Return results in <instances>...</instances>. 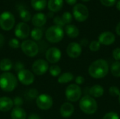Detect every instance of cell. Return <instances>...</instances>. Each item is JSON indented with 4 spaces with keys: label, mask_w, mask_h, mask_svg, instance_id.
I'll return each instance as SVG.
<instances>
[{
    "label": "cell",
    "mask_w": 120,
    "mask_h": 119,
    "mask_svg": "<svg viewBox=\"0 0 120 119\" xmlns=\"http://www.w3.org/2000/svg\"><path fill=\"white\" fill-rule=\"evenodd\" d=\"M109 65L103 59H98L93 62L89 67V75L94 79H102L109 72Z\"/></svg>",
    "instance_id": "6da1fadb"
},
{
    "label": "cell",
    "mask_w": 120,
    "mask_h": 119,
    "mask_svg": "<svg viewBox=\"0 0 120 119\" xmlns=\"http://www.w3.org/2000/svg\"><path fill=\"white\" fill-rule=\"evenodd\" d=\"M18 81L15 75L10 72H4L0 75V88L4 92H12L15 89Z\"/></svg>",
    "instance_id": "7a4b0ae2"
},
{
    "label": "cell",
    "mask_w": 120,
    "mask_h": 119,
    "mask_svg": "<svg viewBox=\"0 0 120 119\" xmlns=\"http://www.w3.org/2000/svg\"><path fill=\"white\" fill-rule=\"evenodd\" d=\"M79 108L84 114L91 115L96 112L98 104L94 97L90 95H85L79 101Z\"/></svg>",
    "instance_id": "3957f363"
},
{
    "label": "cell",
    "mask_w": 120,
    "mask_h": 119,
    "mask_svg": "<svg viewBox=\"0 0 120 119\" xmlns=\"http://www.w3.org/2000/svg\"><path fill=\"white\" fill-rule=\"evenodd\" d=\"M46 39L53 43L60 42L64 36V31L63 27H60L57 25H53L49 27L46 32Z\"/></svg>",
    "instance_id": "277c9868"
},
{
    "label": "cell",
    "mask_w": 120,
    "mask_h": 119,
    "mask_svg": "<svg viewBox=\"0 0 120 119\" xmlns=\"http://www.w3.org/2000/svg\"><path fill=\"white\" fill-rule=\"evenodd\" d=\"M15 17L9 11H4L0 15V27L4 31L11 30L15 25Z\"/></svg>",
    "instance_id": "5b68a950"
},
{
    "label": "cell",
    "mask_w": 120,
    "mask_h": 119,
    "mask_svg": "<svg viewBox=\"0 0 120 119\" xmlns=\"http://www.w3.org/2000/svg\"><path fill=\"white\" fill-rule=\"evenodd\" d=\"M20 48L22 52L30 58L36 56L39 53V46L32 40H25L20 44Z\"/></svg>",
    "instance_id": "8992f818"
},
{
    "label": "cell",
    "mask_w": 120,
    "mask_h": 119,
    "mask_svg": "<svg viewBox=\"0 0 120 119\" xmlns=\"http://www.w3.org/2000/svg\"><path fill=\"white\" fill-rule=\"evenodd\" d=\"M65 96L68 101L75 102L81 98L82 89L77 84H70L66 88Z\"/></svg>",
    "instance_id": "52a82bcc"
},
{
    "label": "cell",
    "mask_w": 120,
    "mask_h": 119,
    "mask_svg": "<svg viewBox=\"0 0 120 119\" xmlns=\"http://www.w3.org/2000/svg\"><path fill=\"white\" fill-rule=\"evenodd\" d=\"M72 13L74 18L78 22H84L89 17V9L82 4H75L73 7Z\"/></svg>",
    "instance_id": "ba28073f"
},
{
    "label": "cell",
    "mask_w": 120,
    "mask_h": 119,
    "mask_svg": "<svg viewBox=\"0 0 120 119\" xmlns=\"http://www.w3.org/2000/svg\"><path fill=\"white\" fill-rule=\"evenodd\" d=\"M53 99L47 94H41L36 99V104L37 107L42 110H47L53 106Z\"/></svg>",
    "instance_id": "9c48e42d"
},
{
    "label": "cell",
    "mask_w": 120,
    "mask_h": 119,
    "mask_svg": "<svg viewBox=\"0 0 120 119\" xmlns=\"http://www.w3.org/2000/svg\"><path fill=\"white\" fill-rule=\"evenodd\" d=\"M49 68V63L46 60L42 59L37 60L32 65V70L33 73L39 76L44 74L47 72Z\"/></svg>",
    "instance_id": "30bf717a"
},
{
    "label": "cell",
    "mask_w": 120,
    "mask_h": 119,
    "mask_svg": "<svg viewBox=\"0 0 120 119\" xmlns=\"http://www.w3.org/2000/svg\"><path fill=\"white\" fill-rule=\"evenodd\" d=\"M30 29L29 25L25 22H19L15 27V35L20 39H25L30 35Z\"/></svg>",
    "instance_id": "8fae6325"
},
{
    "label": "cell",
    "mask_w": 120,
    "mask_h": 119,
    "mask_svg": "<svg viewBox=\"0 0 120 119\" xmlns=\"http://www.w3.org/2000/svg\"><path fill=\"white\" fill-rule=\"evenodd\" d=\"M61 51L56 47H51L46 52V58L51 64H55L60 61L61 58Z\"/></svg>",
    "instance_id": "7c38bea8"
},
{
    "label": "cell",
    "mask_w": 120,
    "mask_h": 119,
    "mask_svg": "<svg viewBox=\"0 0 120 119\" xmlns=\"http://www.w3.org/2000/svg\"><path fill=\"white\" fill-rule=\"evenodd\" d=\"M18 79L21 83L25 86L32 84L34 81V76L32 72L27 69H23L18 72Z\"/></svg>",
    "instance_id": "4fadbf2b"
},
{
    "label": "cell",
    "mask_w": 120,
    "mask_h": 119,
    "mask_svg": "<svg viewBox=\"0 0 120 119\" xmlns=\"http://www.w3.org/2000/svg\"><path fill=\"white\" fill-rule=\"evenodd\" d=\"M82 48L79 43L77 42L70 43L66 49V53L71 58H77L82 54Z\"/></svg>",
    "instance_id": "5bb4252c"
},
{
    "label": "cell",
    "mask_w": 120,
    "mask_h": 119,
    "mask_svg": "<svg viewBox=\"0 0 120 119\" xmlns=\"http://www.w3.org/2000/svg\"><path fill=\"white\" fill-rule=\"evenodd\" d=\"M98 41L101 45L109 46L115 41V35L111 32H104L98 36Z\"/></svg>",
    "instance_id": "9a60e30c"
},
{
    "label": "cell",
    "mask_w": 120,
    "mask_h": 119,
    "mask_svg": "<svg viewBox=\"0 0 120 119\" xmlns=\"http://www.w3.org/2000/svg\"><path fill=\"white\" fill-rule=\"evenodd\" d=\"M75 111L74 106L70 102H65L63 103L60 109V115L63 118H68L70 117Z\"/></svg>",
    "instance_id": "2e32d148"
},
{
    "label": "cell",
    "mask_w": 120,
    "mask_h": 119,
    "mask_svg": "<svg viewBox=\"0 0 120 119\" xmlns=\"http://www.w3.org/2000/svg\"><path fill=\"white\" fill-rule=\"evenodd\" d=\"M46 15L43 13H37L32 18V23L36 27H41L46 22Z\"/></svg>",
    "instance_id": "e0dca14e"
},
{
    "label": "cell",
    "mask_w": 120,
    "mask_h": 119,
    "mask_svg": "<svg viewBox=\"0 0 120 119\" xmlns=\"http://www.w3.org/2000/svg\"><path fill=\"white\" fill-rule=\"evenodd\" d=\"M13 107V101L10 97H0V112H7L10 111Z\"/></svg>",
    "instance_id": "ac0fdd59"
},
{
    "label": "cell",
    "mask_w": 120,
    "mask_h": 119,
    "mask_svg": "<svg viewBox=\"0 0 120 119\" xmlns=\"http://www.w3.org/2000/svg\"><path fill=\"white\" fill-rule=\"evenodd\" d=\"M63 6V0H49L47 6L51 12L56 13L60 11Z\"/></svg>",
    "instance_id": "d6986e66"
},
{
    "label": "cell",
    "mask_w": 120,
    "mask_h": 119,
    "mask_svg": "<svg viewBox=\"0 0 120 119\" xmlns=\"http://www.w3.org/2000/svg\"><path fill=\"white\" fill-rule=\"evenodd\" d=\"M89 95L94 98L101 97L104 94V88L102 86L96 84L93 86L89 89Z\"/></svg>",
    "instance_id": "ffe728a7"
},
{
    "label": "cell",
    "mask_w": 120,
    "mask_h": 119,
    "mask_svg": "<svg viewBox=\"0 0 120 119\" xmlns=\"http://www.w3.org/2000/svg\"><path fill=\"white\" fill-rule=\"evenodd\" d=\"M11 116L12 119H26L27 114L22 108L20 107H15L12 109Z\"/></svg>",
    "instance_id": "44dd1931"
},
{
    "label": "cell",
    "mask_w": 120,
    "mask_h": 119,
    "mask_svg": "<svg viewBox=\"0 0 120 119\" xmlns=\"http://www.w3.org/2000/svg\"><path fill=\"white\" fill-rule=\"evenodd\" d=\"M65 32L66 34L70 38H76L79 36V31L77 27L74 25H67L65 27Z\"/></svg>",
    "instance_id": "7402d4cb"
},
{
    "label": "cell",
    "mask_w": 120,
    "mask_h": 119,
    "mask_svg": "<svg viewBox=\"0 0 120 119\" xmlns=\"http://www.w3.org/2000/svg\"><path fill=\"white\" fill-rule=\"evenodd\" d=\"M47 5L46 0H31V6L35 11H42Z\"/></svg>",
    "instance_id": "603a6c76"
},
{
    "label": "cell",
    "mask_w": 120,
    "mask_h": 119,
    "mask_svg": "<svg viewBox=\"0 0 120 119\" xmlns=\"http://www.w3.org/2000/svg\"><path fill=\"white\" fill-rule=\"evenodd\" d=\"M74 79V75L71 72H65L60 75L58 79V82L60 83H67Z\"/></svg>",
    "instance_id": "cb8c5ba5"
},
{
    "label": "cell",
    "mask_w": 120,
    "mask_h": 119,
    "mask_svg": "<svg viewBox=\"0 0 120 119\" xmlns=\"http://www.w3.org/2000/svg\"><path fill=\"white\" fill-rule=\"evenodd\" d=\"M13 67L12 61L8 58L2 59L0 61V69L3 72H8L10 71Z\"/></svg>",
    "instance_id": "d4e9b609"
},
{
    "label": "cell",
    "mask_w": 120,
    "mask_h": 119,
    "mask_svg": "<svg viewBox=\"0 0 120 119\" xmlns=\"http://www.w3.org/2000/svg\"><path fill=\"white\" fill-rule=\"evenodd\" d=\"M31 37L34 41H39L43 37V31L39 27H35L31 31Z\"/></svg>",
    "instance_id": "484cf974"
},
{
    "label": "cell",
    "mask_w": 120,
    "mask_h": 119,
    "mask_svg": "<svg viewBox=\"0 0 120 119\" xmlns=\"http://www.w3.org/2000/svg\"><path fill=\"white\" fill-rule=\"evenodd\" d=\"M110 72L115 77H120V62L115 61L110 67Z\"/></svg>",
    "instance_id": "4316f807"
},
{
    "label": "cell",
    "mask_w": 120,
    "mask_h": 119,
    "mask_svg": "<svg viewBox=\"0 0 120 119\" xmlns=\"http://www.w3.org/2000/svg\"><path fill=\"white\" fill-rule=\"evenodd\" d=\"M20 17L24 22H28L31 20L32 16L31 13L29 11L26 10L25 8H20Z\"/></svg>",
    "instance_id": "83f0119b"
},
{
    "label": "cell",
    "mask_w": 120,
    "mask_h": 119,
    "mask_svg": "<svg viewBox=\"0 0 120 119\" xmlns=\"http://www.w3.org/2000/svg\"><path fill=\"white\" fill-rule=\"evenodd\" d=\"M49 73L51 76L56 77L58 76L61 73V69L59 66L58 65H52L49 68Z\"/></svg>",
    "instance_id": "f1b7e54d"
},
{
    "label": "cell",
    "mask_w": 120,
    "mask_h": 119,
    "mask_svg": "<svg viewBox=\"0 0 120 119\" xmlns=\"http://www.w3.org/2000/svg\"><path fill=\"white\" fill-rule=\"evenodd\" d=\"M101 48V43L98 41H92L89 44V49L92 52H97Z\"/></svg>",
    "instance_id": "f546056e"
},
{
    "label": "cell",
    "mask_w": 120,
    "mask_h": 119,
    "mask_svg": "<svg viewBox=\"0 0 120 119\" xmlns=\"http://www.w3.org/2000/svg\"><path fill=\"white\" fill-rule=\"evenodd\" d=\"M62 20L64 22V23L66 25H70V23H71V22L72 21V15L70 12H65L63 13V15H62Z\"/></svg>",
    "instance_id": "4dcf8cb0"
},
{
    "label": "cell",
    "mask_w": 120,
    "mask_h": 119,
    "mask_svg": "<svg viewBox=\"0 0 120 119\" xmlns=\"http://www.w3.org/2000/svg\"><path fill=\"white\" fill-rule=\"evenodd\" d=\"M109 94L112 97H117L120 94V88L117 86H112L109 88Z\"/></svg>",
    "instance_id": "1f68e13d"
},
{
    "label": "cell",
    "mask_w": 120,
    "mask_h": 119,
    "mask_svg": "<svg viewBox=\"0 0 120 119\" xmlns=\"http://www.w3.org/2000/svg\"><path fill=\"white\" fill-rule=\"evenodd\" d=\"M103 119H120V116L116 112H110L104 115Z\"/></svg>",
    "instance_id": "d6a6232c"
},
{
    "label": "cell",
    "mask_w": 120,
    "mask_h": 119,
    "mask_svg": "<svg viewBox=\"0 0 120 119\" xmlns=\"http://www.w3.org/2000/svg\"><path fill=\"white\" fill-rule=\"evenodd\" d=\"M8 45H9V46H10L11 48H14V49L18 48L20 46L19 41H18L17 39H15V38H14V39H10V41H9V42H8Z\"/></svg>",
    "instance_id": "836d02e7"
},
{
    "label": "cell",
    "mask_w": 120,
    "mask_h": 119,
    "mask_svg": "<svg viewBox=\"0 0 120 119\" xmlns=\"http://www.w3.org/2000/svg\"><path fill=\"white\" fill-rule=\"evenodd\" d=\"M27 96L30 99H37V97L39 96L38 91L34 88H32L27 91Z\"/></svg>",
    "instance_id": "e575fe53"
},
{
    "label": "cell",
    "mask_w": 120,
    "mask_h": 119,
    "mask_svg": "<svg viewBox=\"0 0 120 119\" xmlns=\"http://www.w3.org/2000/svg\"><path fill=\"white\" fill-rule=\"evenodd\" d=\"M53 22H54L55 25L59 26V27H63L65 26V24L64 23V22L63 21L62 18L60 17V16H58V15L54 17V18H53Z\"/></svg>",
    "instance_id": "d590c367"
},
{
    "label": "cell",
    "mask_w": 120,
    "mask_h": 119,
    "mask_svg": "<svg viewBox=\"0 0 120 119\" xmlns=\"http://www.w3.org/2000/svg\"><path fill=\"white\" fill-rule=\"evenodd\" d=\"M101 4L105 6L110 7V6H112L116 4L117 0H100Z\"/></svg>",
    "instance_id": "8d00e7d4"
},
{
    "label": "cell",
    "mask_w": 120,
    "mask_h": 119,
    "mask_svg": "<svg viewBox=\"0 0 120 119\" xmlns=\"http://www.w3.org/2000/svg\"><path fill=\"white\" fill-rule=\"evenodd\" d=\"M112 56L116 61L120 60V48H117L112 51Z\"/></svg>",
    "instance_id": "74e56055"
},
{
    "label": "cell",
    "mask_w": 120,
    "mask_h": 119,
    "mask_svg": "<svg viewBox=\"0 0 120 119\" xmlns=\"http://www.w3.org/2000/svg\"><path fill=\"white\" fill-rule=\"evenodd\" d=\"M24 67H25L24 65H23L22 62H16V63L15 64V65H14V69H15V72H20V71L25 69Z\"/></svg>",
    "instance_id": "f35d334b"
},
{
    "label": "cell",
    "mask_w": 120,
    "mask_h": 119,
    "mask_svg": "<svg viewBox=\"0 0 120 119\" xmlns=\"http://www.w3.org/2000/svg\"><path fill=\"white\" fill-rule=\"evenodd\" d=\"M75 81L76 84L79 86V85H82V84H83L84 83L85 79L83 76H77L75 78Z\"/></svg>",
    "instance_id": "ab89813d"
},
{
    "label": "cell",
    "mask_w": 120,
    "mask_h": 119,
    "mask_svg": "<svg viewBox=\"0 0 120 119\" xmlns=\"http://www.w3.org/2000/svg\"><path fill=\"white\" fill-rule=\"evenodd\" d=\"M13 101V105H15L16 107H20V105H22V100L20 97H15Z\"/></svg>",
    "instance_id": "60d3db41"
},
{
    "label": "cell",
    "mask_w": 120,
    "mask_h": 119,
    "mask_svg": "<svg viewBox=\"0 0 120 119\" xmlns=\"http://www.w3.org/2000/svg\"><path fill=\"white\" fill-rule=\"evenodd\" d=\"M4 41H5V39H4V36L0 34V48H1L4 44Z\"/></svg>",
    "instance_id": "b9f144b4"
},
{
    "label": "cell",
    "mask_w": 120,
    "mask_h": 119,
    "mask_svg": "<svg viewBox=\"0 0 120 119\" xmlns=\"http://www.w3.org/2000/svg\"><path fill=\"white\" fill-rule=\"evenodd\" d=\"M65 1L68 4H69L70 6H73V5L76 4L77 0H65Z\"/></svg>",
    "instance_id": "7bdbcfd3"
},
{
    "label": "cell",
    "mask_w": 120,
    "mask_h": 119,
    "mask_svg": "<svg viewBox=\"0 0 120 119\" xmlns=\"http://www.w3.org/2000/svg\"><path fill=\"white\" fill-rule=\"evenodd\" d=\"M80 46H87L88 45V40L87 39H82L81 41H80Z\"/></svg>",
    "instance_id": "ee69618b"
},
{
    "label": "cell",
    "mask_w": 120,
    "mask_h": 119,
    "mask_svg": "<svg viewBox=\"0 0 120 119\" xmlns=\"http://www.w3.org/2000/svg\"><path fill=\"white\" fill-rule=\"evenodd\" d=\"M27 119H40V117L37 115V114H31Z\"/></svg>",
    "instance_id": "f6af8a7d"
},
{
    "label": "cell",
    "mask_w": 120,
    "mask_h": 119,
    "mask_svg": "<svg viewBox=\"0 0 120 119\" xmlns=\"http://www.w3.org/2000/svg\"><path fill=\"white\" fill-rule=\"evenodd\" d=\"M116 33H117V34H118L119 36H120V22L117 25V27H116Z\"/></svg>",
    "instance_id": "bcb514c9"
},
{
    "label": "cell",
    "mask_w": 120,
    "mask_h": 119,
    "mask_svg": "<svg viewBox=\"0 0 120 119\" xmlns=\"http://www.w3.org/2000/svg\"><path fill=\"white\" fill-rule=\"evenodd\" d=\"M116 7H117V9L120 11V0H119V1L116 3Z\"/></svg>",
    "instance_id": "7dc6e473"
},
{
    "label": "cell",
    "mask_w": 120,
    "mask_h": 119,
    "mask_svg": "<svg viewBox=\"0 0 120 119\" xmlns=\"http://www.w3.org/2000/svg\"><path fill=\"white\" fill-rule=\"evenodd\" d=\"M48 16L49 18H53V12H49L48 13Z\"/></svg>",
    "instance_id": "c3c4849f"
},
{
    "label": "cell",
    "mask_w": 120,
    "mask_h": 119,
    "mask_svg": "<svg viewBox=\"0 0 120 119\" xmlns=\"http://www.w3.org/2000/svg\"><path fill=\"white\" fill-rule=\"evenodd\" d=\"M118 100H119V103H120V95L118 96Z\"/></svg>",
    "instance_id": "681fc988"
},
{
    "label": "cell",
    "mask_w": 120,
    "mask_h": 119,
    "mask_svg": "<svg viewBox=\"0 0 120 119\" xmlns=\"http://www.w3.org/2000/svg\"><path fill=\"white\" fill-rule=\"evenodd\" d=\"M82 1H85V2H86V1H90V0H82Z\"/></svg>",
    "instance_id": "f907efd6"
}]
</instances>
